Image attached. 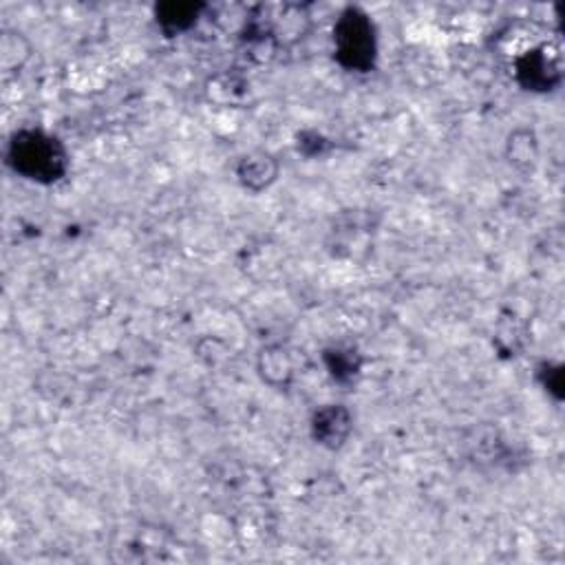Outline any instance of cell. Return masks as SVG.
<instances>
[{"instance_id": "1", "label": "cell", "mask_w": 565, "mask_h": 565, "mask_svg": "<svg viewBox=\"0 0 565 565\" xmlns=\"http://www.w3.org/2000/svg\"><path fill=\"white\" fill-rule=\"evenodd\" d=\"M8 166L27 181L51 185L67 177L69 153L64 144L43 129H21L8 142Z\"/></svg>"}, {"instance_id": "2", "label": "cell", "mask_w": 565, "mask_h": 565, "mask_svg": "<svg viewBox=\"0 0 565 565\" xmlns=\"http://www.w3.org/2000/svg\"><path fill=\"white\" fill-rule=\"evenodd\" d=\"M334 56L347 71L366 73L378 58V32L366 12L347 8L334 25Z\"/></svg>"}, {"instance_id": "3", "label": "cell", "mask_w": 565, "mask_h": 565, "mask_svg": "<svg viewBox=\"0 0 565 565\" xmlns=\"http://www.w3.org/2000/svg\"><path fill=\"white\" fill-rule=\"evenodd\" d=\"M517 82L532 93H550L563 80L561 53L552 43H537L519 51L515 58Z\"/></svg>"}, {"instance_id": "4", "label": "cell", "mask_w": 565, "mask_h": 565, "mask_svg": "<svg viewBox=\"0 0 565 565\" xmlns=\"http://www.w3.org/2000/svg\"><path fill=\"white\" fill-rule=\"evenodd\" d=\"M312 437L327 450H340L353 433V416L345 405H325L310 420Z\"/></svg>"}, {"instance_id": "5", "label": "cell", "mask_w": 565, "mask_h": 565, "mask_svg": "<svg viewBox=\"0 0 565 565\" xmlns=\"http://www.w3.org/2000/svg\"><path fill=\"white\" fill-rule=\"evenodd\" d=\"M280 164L278 159L263 148L250 151L239 157L237 161V179L241 188H245L252 195H261L278 181Z\"/></svg>"}, {"instance_id": "6", "label": "cell", "mask_w": 565, "mask_h": 565, "mask_svg": "<svg viewBox=\"0 0 565 565\" xmlns=\"http://www.w3.org/2000/svg\"><path fill=\"white\" fill-rule=\"evenodd\" d=\"M297 358L282 345H267L256 356V371L261 381L272 389H286L297 378Z\"/></svg>"}, {"instance_id": "7", "label": "cell", "mask_w": 565, "mask_h": 565, "mask_svg": "<svg viewBox=\"0 0 565 565\" xmlns=\"http://www.w3.org/2000/svg\"><path fill=\"white\" fill-rule=\"evenodd\" d=\"M504 153H506V159L508 164L528 175L537 168L539 164V157H541V148H539V137L532 129L528 127H517L508 133L506 137V146H504Z\"/></svg>"}, {"instance_id": "8", "label": "cell", "mask_w": 565, "mask_h": 565, "mask_svg": "<svg viewBox=\"0 0 565 565\" xmlns=\"http://www.w3.org/2000/svg\"><path fill=\"white\" fill-rule=\"evenodd\" d=\"M204 10L202 3H161L155 8V21L166 36H179L197 25Z\"/></svg>"}, {"instance_id": "9", "label": "cell", "mask_w": 565, "mask_h": 565, "mask_svg": "<svg viewBox=\"0 0 565 565\" xmlns=\"http://www.w3.org/2000/svg\"><path fill=\"white\" fill-rule=\"evenodd\" d=\"M32 53L34 47L25 38V34L16 29H5L3 36H0V69H3L5 77L21 73L32 60Z\"/></svg>"}, {"instance_id": "10", "label": "cell", "mask_w": 565, "mask_h": 565, "mask_svg": "<svg viewBox=\"0 0 565 565\" xmlns=\"http://www.w3.org/2000/svg\"><path fill=\"white\" fill-rule=\"evenodd\" d=\"M325 364L336 383H351L360 373L362 358L353 345H336L325 351Z\"/></svg>"}]
</instances>
